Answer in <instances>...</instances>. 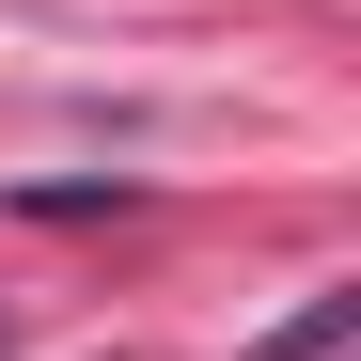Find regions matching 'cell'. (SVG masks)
I'll list each match as a JSON object with an SVG mask.
<instances>
[{"mask_svg": "<svg viewBox=\"0 0 361 361\" xmlns=\"http://www.w3.org/2000/svg\"><path fill=\"white\" fill-rule=\"evenodd\" d=\"M345 330H361V298L330 283V298H298V314H283V330H267L252 361H345Z\"/></svg>", "mask_w": 361, "mask_h": 361, "instance_id": "cell-1", "label": "cell"}, {"mask_svg": "<svg viewBox=\"0 0 361 361\" xmlns=\"http://www.w3.org/2000/svg\"><path fill=\"white\" fill-rule=\"evenodd\" d=\"M0 361H16V330H0Z\"/></svg>", "mask_w": 361, "mask_h": 361, "instance_id": "cell-2", "label": "cell"}]
</instances>
